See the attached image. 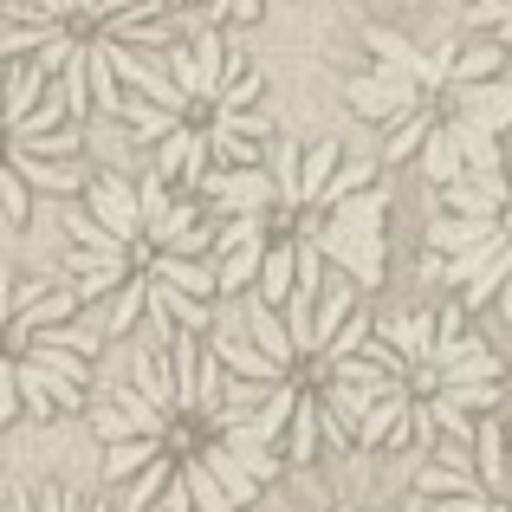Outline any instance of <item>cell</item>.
Here are the masks:
<instances>
[{
    "label": "cell",
    "instance_id": "6da1fadb",
    "mask_svg": "<svg viewBox=\"0 0 512 512\" xmlns=\"http://www.w3.org/2000/svg\"><path fill=\"white\" fill-rule=\"evenodd\" d=\"M305 240H318V253L325 260H338L344 273H350V286H383V266H389V253H383V227H350L331 214L325 227H312Z\"/></svg>",
    "mask_w": 512,
    "mask_h": 512
},
{
    "label": "cell",
    "instance_id": "7a4b0ae2",
    "mask_svg": "<svg viewBox=\"0 0 512 512\" xmlns=\"http://www.w3.org/2000/svg\"><path fill=\"white\" fill-rule=\"evenodd\" d=\"M344 98H350V111H357V117H409V111H422L428 91L415 85L409 72H396V65H370L363 78H350V85H344Z\"/></svg>",
    "mask_w": 512,
    "mask_h": 512
},
{
    "label": "cell",
    "instance_id": "3957f363",
    "mask_svg": "<svg viewBox=\"0 0 512 512\" xmlns=\"http://www.w3.org/2000/svg\"><path fill=\"white\" fill-rule=\"evenodd\" d=\"M195 195L214 201L221 214H266L279 201V188H273V169H214L201 175Z\"/></svg>",
    "mask_w": 512,
    "mask_h": 512
},
{
    "label": "cell",
    "instance_id": "277c9868",
    "mask_svg": "<svg viewBox=\"0 0 512 512\" xmlns=\"http://www.w3.org/2000/svg\"><path fill=\"white\" fill-rule=\"evenodd\" d=\"M85 208L98 214L124 247L143 240V195H137V182H124V175H91L85 182Z\"/></svg>",
    "mask_w": 512,
    "mask_h": 512
},
{
    "label": "cell",
    "instance_id": "5b68a950",
    "mask_svg": "<svg viewBox=\"0 0 512 512\" xmlns=\"http://www.w3.org/2000/svg\"><path fill=\"white\" fill-rule=\"evenodd\" d=\"M454 111H461L467 124H480V130H493V137H506V130H512V85H506V78L454 85Z\"/></svg>",
    "mask_w": 512,
    "mask_h": 512
},
{
    "label": "cell",
    "instance_id": "8992f818",
    "mask_svg": "<svg viewBox=\"0 0 512 512\" xmlns=\"http://www.w3.org/2000/svg\"><path fill=\"white\" fill-rule=\"evenodd\" d=\"M13 383H20V402H26L33 415H52V409H72V402H78V383L52 376L46 363H39V357H26V350L13 357Z\"/></svg>",
    "mask_w": 512,
    "mask_h": 512
},
{
    "label": "cell",
    "instance_id": "52a82bcc",
    "mask_svg": "<svg viewBox=\"0 0 512 512\" xmlns=\"http://www.w3.org/2000/svg\"><path fill=\"white\" fill-rule=\"evenodd\" d=\"M292 292H299V240H279V247H266V266H260V279H253V299L279 312Z\"/></svg>",
    "mask_w": 512,
    "mask_h": 512
},
{
    "label": "cell",
    "instance_id": "ba28073f",
    "mask_svg": "<svg viewBox=\"0 0 512 512\" xmlns=\"http://www.w3.org/2000/svg\"><path fill=\"white\" fill-rule=\"evenodd\" d=\"M150 318L156 325H182V331H208V299H195V292H182V286H169V279H156L150 273Z\"/></svg>",
    "mask_w": 512,
    "mask_h": 512
},
{
    "label": "cell",
    "instance_id": "9c48e42d",
    "mask_svg": "<svg viewBox=\"0 0 512 512\" xmlns=\"http://www.w3.org/2000/svg\"><path fill=\"white\" fill-rule=\"evenodd\" d=\"M409 415H415V389L402 383L396 396H383V402H376V409L357 422V448H389V441L409 428Z\"/></svg>",
    "mask_w": 512,
    "mask_h": 512
},
{
    "label": "cell",
    "instance_id": "30bf717a",
    "mask_svg": "<svg viewBox=\"0 0 512 512\" xmlns=\"http://www.w3.org/2000/svg\"><path fill=\"white\" fill-rule=\"evenodd\" d=\"M208 350L227 363V376H247V383H286V370H279V363L266 357V350L253 344V338H234V331H221V338H214Z\"/></svg>",
    "mask_w": 512,
    "mask_h": 512
},
{
    "label": "cell",
    "instance_id": "8fae6325",
    "mask_svg": "<svg viewBox=\"0 0 512 512\" xmlns=\"http://www.w3.org/2000/svg\"><path fill=\"white\" fill-rule=\"evenodd\" d=\"M506 441H512V428H500L493 415H480V428H474V467H480V480H487L493 500H512V487H506Z\"/></svg>",
    "mask_w": 512,
    "mask_h": 512
},
{
    "label": "cell",
    "instance_id": "7c38bea8",
    "mask_svg": "<svg viewBox=\"0 0 512 512\" xmlns=\"http://www.w3.org/2000/svg\"><path fill=\"white\" fill-rule=\"evenodd\" d=\"M150 273L169 279V286H182V292H195V299H214V292H221V266L195 260V253H156Z\"/></svg>",
    "mask_w": 512,
    "mask_h": 512
},
{
    "label": "cell",
    "instance_id": "4fadbf2b",
    "mask_svg": "<svg viewBox=\"0 0 512 512\" xmlns=\"http://www.w3.org/2000/svg\"><path fill=\"white\" fill-rule=\"evenodd\" d=\"M247 338L266 350V357L279 363V370L292 376V363H299V344H292V331H286V312H273V305H260L253 299L247 305Z\"/></svg>",
    "mask_w": 512,
    "mask_h": 512
},
{
    "label": "cell",
    "instance_id": "5bb4252c",
    "mask_svg": "<svg viewBox=\"0 0 512 512\" xmlns=\"http://www.w3.org/2000/svg\"><path fill=\"white\" fill-rule=\"evenodd\" d=\"M7 163L26 175V188H52V195H72V188H85L91 175L78 163H59V156H33V150H7Z\"/></svg>",
    "mask_w": 512,
    "mask_h": 512
},
{
    "label": "cell",
    "instance_id": "9a60e30c",
    "mask_svg": "<svg viewBox=\"0 0 512 512\" xmlns=\"http://www.w3.org/2000/svg\"><path fill=\"white\" fill-rule=\"evenodd\" d=\"M376 338H389L409 363H428L435 357V312H396L376 325Z\"/></svg>",
    "mask_w": 512,
    "mask_h": 512
},
{
    "label": "cell",
    "instance_id": "2e32d148",
    "mask_svg": "<svg viewBox=\"0 0 512 512\" xmlns=\"http://www.w3.org/2000/svg\"><path fill=\"white\" fill-rule=\"evenodd\" d=\"M493 227H500V214H441V221L428 227V247L435 253H467V247H480Z\"/></svg>",
    "mask_w": 512,
    "mask_h": 512
},
{
    "label": "cell",
    "instance_id": "e0dca14e",
    "mask_svg": "<svg viewBox=\"0 0 512 512\" xmlns=\"http://www.w3.org/2000/svg\"><path fill=\"white\" fill-rule=\"evenodd\" d=\"M454 143H461L467 175H506V143L493 137V130H480V124H467V117H454Z\"/></svg>",
    "mask_w": 512,
    "mask_h": 512
},
{
    "label": "cell",
    "instance_id": "ac0fdd59",
    "mask_svg": "<svg viewBox=\"0 0 512 512\" xmlns=\"http://www.w3.org/2000/svg\"><path fill=\"white\" fill-rule=\"evenodd\" d=\"M169 441L163 435H137V441H111V454H104V480L111 487H124V480H137L150 461H163Z\"/></svg>",
    "mask_w": 512,
    "mask_h": 512
},
{
    "label": "cell",
    "instance_id": "d6986e66",
    "mask_svg": "<svg viewBox=\"0 0 512 512\" xmlns=\"http://www.w3.org/2000/svg\"><path fill=\"white\" fill-rule=\"evenodd\" d=\"M299 396H305V389H299V383H292V376H286V383H273V396H266V402H260V409H253V415H247V428H253V441H266V448H273V441H279V435H286V422H292V409H299Z\"/></svg>",
    "mask_w": 512,
    "mask_h": 512
},
{
    "label": "cell",
    "instance_id": "ffe728a7",
    "mask_svg": "<svg viewBox=\"0 0 512 512\" xmlns=\"http://www.w3.org/2000/svg\"><path fill=\"white\" fill-rule=\"evenodd\" d=\"M344 169V143L338 137H318L312 150H305V169H299V188H305V208H318L331 188V175Z\"/></svg>",
    "mask_w": 512,
    "mask_h": 512
},
{
    "label": "cell",
    "instance_id": "44dd1931",
    "mask_svg": "<svg viewBox=\"0 0 512 512\" xmlns=\"http://www.w3.org/2000/svg\"><path fill=\"white\" fill-rule=\"evenodd\" d=\"M201 461H208V474H214V480L227 487V500H234V506L260 500V480H253L247 467H240V454L227 448V441H208V448H201Z\"/></svg>",
    "mask_w": 512,
    "mask_h": 512
},
{
    "label": "cell",
    "instance_id": "7402d4cb",
    "mask_svg": "<svg viewBox=\"0 0 512 512\" xmlns=\"http://www.w3.org/2000/svg\"><path fill=\"white\" fill-rule=\"evenodd\" d=\"M422 175L435 188H448V182H461L467 163H461V143H454V124H441V130H428V143H422Z\"/></svg>",
    "mask_w": 512,
    "mask_h": 512
},
{
    "label": "cell",
    "instance_id": "603a6c76",
    "mask_svg": "<svg viewBox=\"0 0 512 512\" xmlns=\"http://www.w3.org/2000/svg\"><path fill=\"white\" fill-rule=\"evenodd\" d=\"M143 312H150V266H137V273L111 292V318H104V331H111V338H124Z\"/></svg>",
    "mask_w": 512,
    "mask_h": 512
},
{
    "label": "cell",
    "instance_id": "cb8c5ba5",
    "mask_svg": "<svg viewBox=\"0 0 512 512\" xmlns=\"http://www.w3.org/2000/svg\"><path fill=\"white\" fill-rule=\"evenodd\" d=\"M318 422H325V402H318V389H305L299 409H292V422H286V454L292 461H312L318 454Z\"/></svg>",
    "mask_w": 512,
    "mask_h": 512
},
{
    "label": "cell",
    "instance_id": "d4e9b609",
    "mask_svg": "<svg viewBox=\"0 0 512 512\" xmlns=\"http://www.w3.org/2000/svg\"><path fill=\"white\" fill-rule=\"evenodd\" d=\"M124 124H130V137H137V143H163L169 130L182 124V111H163V104H150V98L130 91V98H124Z\"/></svg>",
    "mask_w": 512,
    "mask_h": 512
},
{
    "label": "cell",
    "instance_id": "484cf974",
    "mask_svg": "<svg viewBox=\"0 0 512 512\" xmlns=\"http://www.w3.org/2000/svg\"><path fill=\"white\" fill-rule=\"evenodd\" d=\"M130 370H137V376H130V383H137V389H143V396H150V402H156V409H169V415H182V409H175V370H169V357H156V350H143V357H137V363H130Z\"/></svg>",
    "mask_w": 512,
    "mask_h": 512
},
{
    "label": "cell",
    "instance_id": "4316f807",
    "mask_svg": "<svg viewBox=\"0 0 512 512\" xmlns=\"http://www.w3.org/2000/svg\"><path fill=\"white\" fill-rule=\"evenodd\" d=\"M266 169H273V188H279V208H305V188H299V169H305V150H299V143H273V163H266Z\"/></svg>",
    "mask_w": 512,
    "mask_h": 512
},
{
    "label": "cell",
    "instance_id": "83f0119b",
    "mask_svg": "<svg viewBox=\"0 0 512 512\" xmlns=\"http://www.w3.org/2000/svg\"><path fill=\"white\" fill-rule=\"evenodd\" d=\"M350 312H357V286H325V292H318V318H312L318 350H325V344L344 331V318H350Z\"/></svg>",
    "mask_w": 512,
    "mask_h": 512
},
{
    "label": "cell",
    "instance_id": "f1b7e54d",
    "mask_svg": "<svg viewBox=\"0 0 512 512\" xmlns=\"http://www.w3.org/2000/svg\"><path fill=\"white\" fill-rule=\"evenodd\" d=\"M221 292H247L253 279H260V266H266V240H247V247H234V253H221Z\"/></svg>",
    "mask_w": 512,
    "mask_h": 512
},
{
    "label": "cell",
    "instance_id": "f546056e",
    "mask_svg": "<svg viewBox=\"0 0 512 512\" xmlns=\"http://www.w3.org/2000/svg\"><path fill=\"white\" fill-rule=\"evenodd\" d=\"M169 480H175V467H169V454H163V461H150L137 480H124V487H117V512H143L156 493L169 487Z\"/></svg>",
    "mask_w": 512,
    "mask_h": 512
},
{
    "label": "cell",
    "instance_id": "4dcf8cb0",
    "mask_svg": "<svg viewBox=\"0 0 512 512\" xmlns=\"http://www.w3.org/2000/svg\"><path fill=\"white\" fill-rule=\"evenodd\" d=\"M487 487V480H480V467H428L422 480H415V493H422V500H448V493H480Z\"/></svg>",
    "mask_w": 512,
    "mask_h": 512
},
{
    "label": "cell",
    "instance_id": "1f68e13d",
    "mask_svg": "<svg viewBox=\"0 0 512 512\" xmlns=\"http://www.w3.org/2000/svg\"><path fill=\"white\" fill-rule=\"evenodd\" d=\"M182 480H188V493H195V512H240L234 500H227V487L208 474L201 454H188V461H182Z\"/></svg>",
    "mask_w": 512,
    "mask_h": 512
},
{
    "label": "cell",
    "instance_id": "d6a6232c",
    "mask_svg": "<svg viewBox=\"0 0 512 512\" xmlns=\"http://www.w3.org/2000/svg\"><path fill=\"white\" fill-rule=\"evenodd\" d=\"M26 357H39V363H46V370H52V376H65V383H78V389H85V383H91V363H85V357H78V350H65V344H52V338H33V344H26Z\"/></svg>",
    "mask_w": 512,
    "mask_h": 512
},
{
    "label": "cell",
    "instance_id": "836d02e7",
    "mask_svg": "<svg viewBox=\"0 0 512 512\" xmlns=\"http://www.w3.org/2000/svg\"><path fill=\"white\" fill-rule=\"evenodd\" d=\"M39 104H46V72L33 65V72H20V78H13V91H7V117H0V137H7V130L20 124L26 111H39Z\"/></svg>",
    "mask_w": 512,
    "mask_h": 512
},
{
    "label": "cell",
    "instance_id": "e575fe53",
    "mask_svg": "<svg viewBox=\"0 0 512 512\" xmlns=\"http://www.w3.org/2000/svg\"><path fill=\"white\" fill-rule=\"evenodd\" d=\"M500 65H506V46H500V39H487V46H474V52H461V59H454V78H448V85H480V78H500Z\"/></svg>",
    "mask_w": 512,
    "mask_h": 512
},
{
    "label": "cell",
    "instance_id": "d590c367",
    "mask_svg": "<svg viewBox=\"0 0 512 512\" xmlns=\"http://www.w3.org/2000/svg\"><path fill=\"white\" fill-rule=\"evenodd\" d=\"M59 214H65V234H72L78 247H91V253H117V247H124V240H117L91 208H59Z\"/></svg>",
    "mask_w": 512,
    "mask_h": 512
},
{
    "label": "cell",
    "instance_id": "8d00e7d4",
    "mask_svg": "<svg viewBox=\"0 0 512 512\" xmlns=\"http://www.w3.org/2000/svg\"><path fill=\"white\" fill-rule=\"evenodd\" d=\"M163 65H169V78L188 91V98H201V104H208V72H201L195 46H169V52H163Z\"/></svg>",
    "mask_w": 512,
    "mask_h": 512
},
{
    "label": "cell",
    "instance_id": "74e56055",
    "mask_svg": "<svg viewBox=\"0 0 512 512\" xmlns=\"http://www.w3.org/2000/svg\"><path fill=\"white\" fill-rule=\"evenodd\" d=\"M428 130H435V124H428V111H409V117H402V124H396V137H389L383 163H409V156H415V150H422V143H428Z\"/></svg>",
    "mask_w": 512,
    "mask_h": 512
},
{
    "label": "cell",
    "instance_id": "f35d334b",
    "mask_svg": "<svg viewBox=\"0 0 512 512\" xmlns=\"http://www.w3.org/2000/svg\"><path fill=\"white\" fill-rule=\"evenodd\" d=\"M247 240H266L260 214H227V221L214 227V260H221V253H234V247H247Z\"/></svg>",
    "mask_w": 512,
    "mask_h": 512
},
{
    "label": "cell",
    "instance_id": "ab89813d",
    "mask_svg": "<svg viewBox=\"0 0 512 512\" xmlns=\"http://www.w3.org/2000/svg\"><path fill=\"white\" fill-rule=\"evenodd\" d=\"M130 273H137L130 260H117V266H98V273H78V279H72V292H78V299H111V292L124 286Z\"/></svg>",
    "mask_w": 512,
    "mask_h": 512
},
{
    "label": "cell",
    "instance_id": "60d3db41",
    "mask_svg": "<svg viewBox=\"0 0 512 512\" xmlns=\"http://www.w3.org/2000/svg\"><path fill=\"white\" fill-rule=\"evenodd\" d=\"M208 143H214V156H221L227 169H260V150H253V137H234V130L214 124V130H208Z\"/></svg>",
    "mask_w": 512,
    "mask_h": 512
},
{
    "label": "cell",
    "instance_id": "b9f144b4",
    "mask_svg": "<svg viewBox=\"0 0 512 512\" xmlns=\"http://www.w3.org/2000/svg\"><path fill=\"white\" fill-rule=\"evenodd\" d=\"M0 208H7V221H26L33 214V188H26V175L20 169H0Z\"/></svg>",
    "mask_w": 512,
    "mask_h": 512
},
{
    "label": "cell",
    "instance_id": "7bdbcfd3",
    "mask_svg": "<svg viewBox=\"0 0 512 512\" xmlns=\"http://www.w3.org/2000/svg\"><path fill=\"white\" fill-rule=\"evenodd\" d=\"M195 137H201V130H188V124H175L169 137H163V163H156V175H163V182L188 169V150H195Z\"/></svg>",
    "mask_w": 512,
    "mask_h": 512
},
{
    "label": "cell",
    "instance_id": "ee69618b",
    "mask_svg": "<svg viewBox=\"0 0 512 512\" xmlns=\"http://www.w3.org/2000/svg\"><path fill=\"white\" fill-rule=\"evenodd\" d=\"M409 512H493V493L480 487V493H448V500H422V493H415Z\"/></svg>",
    "mask_w": 512,
    "mask_h": 512
},
{
    "label": "cell",
    "instance_id": "f6af8a7d",
    "mask_svg": "<svg viewBox=\"0 0 512 512\" xmlns=\"http://www.w3.org/2000/svg\"><path fill=\"white\" fill-rule=\"evenodd\" d=\"M78 143H85V130H78V124H59V130H46V137H33V143H13V150H33V156H72Z\"/></svg>",
    "mask_w": 512,
    "mask_h": 512
},
{
    "label": "cell",
    "instance_id": "bcb514c9",
    "mask_svg": "<svg viewBox=\"0 0 512 512\" xmlns=\"http://www.w3.org/2000/svg\"><path fill=\"white\" fill-rule=\"evenodd\" d=\"M357 188H370V163H344L338 175H331V188H325V201L318 208H338V201H350Z\"/></svg>",
    "mask_w": 512,
    "mask_h": 512
},
{
    "label": "cell",
    "instance_id": "7dc6e473",
    "mask_svg": "<svg viewBox=\"0 0 512 512\" xmlns=\"http://www.w3.org/2000/svg\"><path fill=\"white\" fill-rule=\"evenodd\" d=\"M52 33H65V26H20V33H7V39H0V52H7V59H20V52H39Z\"/></svg>",
    "mask_w": 512,
    "mask_h": 512
},
{
    "label": "cell",
    "instance_id": "c3c4849f",
    "mask_svg": "<svg viewBox=\"0 0 512 512\" xmlns=\"http://www.w3.org/2000/svg\"><path fill=\"white\" fill-rule=\"evenodd\" d=\"M156 253H195V260H201V253H214V227H208V221H195L188 234H175L169 247H156Z\"/></svg>",
    "mask_w": 512,
    "mask_h": 512
},
{
    "label": "cell",
    "instance_id": "681fc988",
    "mask_svg": "<svg viewBox=\"0 0 512 512\" xmlns=\"http://www.w3.org/2000/svg\"><path fill=\"white\" fill-rule=\"evenodd\" d=\"M214 124L234 137H266V111H214Z\"/></svg>",
    "mask_w": 512,
    "mask_h": 512
},
{
    "label": "cell",
    "instance_id": "f907efd6",
    "mask_svg": "<svg viewBox=\"0 0 512 512\" xmlns=\"http://www.w3.org/2000/svg\"><path fill=\"white\" fill-rule=\"evenodd\" d=\"M20 415V383H13V357H0V428Z\"/></svg>",
    "mask_w": 512,
    "mask_h": 512
},
{
    "label": "cell",
    "instance_id": "816d5d0a",
    "mask_svg": "<svg viewBox=\"0 0 512 512\" xmlns=\"http://www.w3.org/2000/svg\"><path fill=\"white\" fill-rule=\"evenodd\" d=\"M163 512H195V493H188L182 467H175V480H169V487H163Z\"/></svg>",
    "mask_w": 512,
    "mask_h": 512
},
{
    "label": "cell",
    "instance_id": "f5cc1de1",
    "mask_svg": "<svg viewBox=\"0 0 512 512\" xmlns=\"http://www.w3.org/2000/svg\"><path fill=\"white\" fill-rule=\"evenodd\" d=\"M13 312H20V299H13V279H7V273H0V325H7V318H13Z\"/></svg>",
    "mask_w": 512,
    "mask_h": 512
},
{
    "label": "cell",
    "instance_id": "db71d44e",
    "mask_svg": "<svg viewBox=\"0 0 512 512\" xmlns=\"http://www.w3.org/2000/svg\"><path fill=\"white\" fill-rule=\"evenodd\" d=\"M130 7H143V0H98V20H117V13H130Z\"/></svg>",
    "mask_w": 512,
    "mask_h": 512
},
{
    "label": "cell",
    "instance_id": "11a10c76",
    "mask_svg": "<svg viewBox=\"0 0 512 512\" xmlns=\"http://www.w3.org/2000/svg\"><path fill=\"white\" fill-rule=\"evenodd\" d=\"M227 13L234 20H260V0H227Z\"/></svg>",
    "mask_w": 512,
    "mask_h": 512
},
{
    "label": "cell",
    "instance_id": "9f6ffc18",
    "mask_svg": "<svg viewBox=\"0 0 512 512\" xmlns=\"http://www.w3.org/2000/svg\"><path fill=\"white\" fill-rule=\"evenodd\" d=\"M78 20H98V0H78Z\"/></svg>",
    "mask_w": 512,
    "mask_h": 512
},
{
    "label": "cell",
    "instance_id": "6f0895ef",
    "mask_svg": "<svg viewBox=\"0 0 512 512\" xmlns=\"http://www.w3.org/2000/svg\"><path fill=\"white\" fill-rule=\"evenodd\" d=\"M506 487H512V441H506Z\"/></svg>",
    "mask_w": 512,
    "mask_h": 512
},
{
    "label": "cell",
    "instance_id": "680465c9",
    "mask_svg": "<svg viewBox=\"0 0 512 512\" xmlns=\"http://www.w3.org/2000/svg\"><path fill=\"white\" fill-rule=\"evenodd\" d=\"M493 512H512V500H493Z\"/></svg>",
    "mask_w": 512,
    "mask_h": 512
},
{
    "label": "cell",
    "instance_id": "91938a15",
    "mask_svg": "<svg viewBox=\"0 0 512 512\" xmlns=\"http://www.w3.org/2000/svg\"><path fill=\"white\" fill-rule=\"evenodd\" d=\"M175 7H195V0H175Z\"/></svg>",
    "mask_w": 512,
    "mask_h": 512
},
{
    "label": "cell",
    "instance_id": "94428289",
    "mask_svg": "<svg viewBox=\"0 0 512 512\" xmlns=\"http://www.w3.org/2000/svg\"><path fill=\"white\" fill-rule=\"evenodd\" d=\"M500 7H506V13H512V0H500Z\"/></svg>",
    "mask_w": 512,
    "mask_h": 512
},
{
    "label": "cell",
    "instance_id": "6125c7cd",
    "mask_svg": "<svg viewBox=\"0 0 512 512\" xmlns=\"http://www.w3.org/2000/svg\"><path fill=\"white\" fill-rule=\"evenodd\" d=\"M0 7H7V0H0Z\"/></svg>",
    "mask_w": 512,
    "mask_h": 512
}]
</instances>
